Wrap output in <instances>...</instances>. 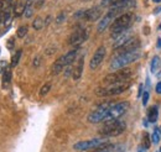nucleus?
I'll use <instances>...</instances> for the list:
<instances>
[{
  "label": "nucleus",
  "instance_id": "473e14b6",
  "mask_svg": "<svg viewBox=\"0 0 161 152\" xmlns=\"http://www.w3.org/2000/svg\"><path fill=\"white\" fill-rule=\"evenodd\" d=\"M142 93H144V92H142V85L140 84V87H139V93H138V96H140Z\"/></svg>",
  "mask_w": 161,
  "mask_h": 152
},
{
  "label": "nucleus",
  "instance_id": "0eeeda50",
  "mask_svg": "<svg viewBox=\"0 0 161 152\" xmlns=\"http://www.w3.org/2000/svg\"><path fill=\"white\" fill-rule=\"evenodd\" d=\"M113 105H114V104H113L112 101H108V103L101 105L97 110L92 111L91 114L88 115V121L92 122V124H97V122H101V121H107L109 109H110Z\"/></svg>",
  "mask_w": 161,
  "mask_h": 152
},
{
  "label": "nucleus",
  "instance_id": "393cba45",
  "mask_svg": "<svg viewBox=\"0 0 161 152\" xmlns=\"http://www.w3.org/2000/svg\"><path fill=\"white\" fill-rule=\"evenodd\" d=\"M160 131H159V129L158 128H155V130H154V133H153V135H151V142H154L155 145L156 144H159L160 142Z\"/></svg>",
  "mask_w": 161,
  "mask_h": 152
},
{
  "label": "nucleus",
  "instance_id": "6e6552de",
  "mask_svg": "<svg viewBox=\"0 0 161 152\" xmlns=\"http://www.w3.org/2000/svg\"><path fill=\"white\" fill-rule=\"evenodd\" d=\"M108 142L107 138L104 137H98V138H92V140H86V141H80L73 145V149L76 151H87V150H96L103 144Z\"/></svg>",
  "mask_w": 161,
  "mask_h": 152
},
{
  "label": "nucleus",
  "instance_id": "423d86ee",
  "mask_svg": "<svg viewBox=\"0 0 161 152\" xmlns=\"http://www.w3.org/2000/svg\"><path fill=\"white\" fill-rule=\"evenodd\" d=\"M131 69L130 68H121L115 71L114 73H110L103 79V83L105 85L109 84H114V83H121V82H126L129 80V78L131 77Z\"/></svg>",
  "mask_w": 161,
  "mask_h": 152
},
{
  "label": "nucleus",
  "instance_id": "c85d7f7f",
  "mask_svg": "<svg viewBox=\"0 0 161 152\" xmlns=\"http://www.w3.org/2000/svg\"><path fill=\"white\" fill-rule=\"evenodd\" d=\"M149 90H145L144 93H142V105L145 106L146 104H147V101H149Z\"/></svg>",
  "mask_w": 161,
  "mask_h": 152
},
{
  "label": "nucleus",
  "instance_id": "7ed1b4c3",
  "mask_svg": "<svg viewBox=\"0 0 161 152\" xmlns=\"http://www.w3.org/2000/svg\"><path fill=\"white\" fill-rule=\"evenodd\" d=\"M131 82L126 80V82H121V83H114V84H109V85H104L99 87L96 89V94L98 96H112V95H118L124 93L128 88H130Z\"/></svg>",
  "mask_w": 161,
  "mask_h": 152
},
{
  "label": "nucleus",
  "instance_id": "20e7f679",
  "mask_svg": "<svg viewBox=\"0 0 161 152\" xmlns=\"http://www.w3.org/2000/svg\"><path fill=\"white\" fill-rule=\"evenodd\" d=\"M126 125L124 121H120L118 119L115 120H108L105 124L99 129V133L105 137H112V136H118L124 133Z\"/></svg>",
  "mask_w": 161,
  "mask_h": 152
},
{
  "label": "nucleus",
  "instance_id": "5701e85b",
  "mask_svg": "<svg viewBox=\"0 0 161 152\" xmlns=\"http://www.w3.org/2000/svg\"><path fill=\"white\" fill-rule=\"evenodd\" d=\"M21 53H22L21 50H18L16 53H14V56L11 58V67H16V66H18V63H19V61H20Z\"/></svg>",
  "mask_w": 161,
  "mask_h": 152
},
{
  "label": "nucleus",
  "instance_id": "c756f323",
  "mask_svg": "<svg viewBox=\"0 0 161 152\" xmlns=\"http://www.w3.org/2000/svg\"><path fill=\"white\" fill-rule=\"evenodd\" d=\"M64 19H66V14H64V13H61L60 15L57 16V19H56V22H57V24H61Z\"/></svg>",
  "mask_w": 161,
  "mask_h": 152
},
{
  "label": "nucleus",
  "instance_id": "f3484780",
  "mask_svg": "<svg viewBox=\"0 0 161 152\" xmlns=\"http://www.w3.org/2000/svg\"><path fill=\"white\" fill-rule=\"evenodd\" d=\"M150 69H151V73H154L156 76H159L161 73V58L159 56H155L151 59Z\"/></svg>",
  "mask_w": 161,
  "mask_h": 152
},
{
  "label": "nucleus",
  "instance_id": "2eb2a0df",
  "mask_svg": "<svg viewBox=\"0 0 161 152\" xmlns=\"http://www.w3.org/2000/svg\"><path fill=\"white\" fill-rule=\"evenodd\" d=\"M115 20V18L113 16V15H110L109 13H107L105 14V16H103V19L99 21V24H98V27H97V31L98 32H103V31H105V29L108 27V26H110L112 25V22Z\"/></svg>",
  "mask_w": 161,
  "mask_h": 152
},
{
  "label": "nucleus",
  "instance_id": "58836bf2",
  "mask_svg": "<svg viewBox=\"0 0 161 152\" xmlns=\"http://www.w3.org/2000/svg\"><path fill=\"white\" fill-rule=\"evenodd\" d=\"M159 131H160V136H161V126L159 128Z\"/></svg>",
  "mask_w": 161,
  "mask_h": 152
},
{
  "label": "nucleus",
  "instance_id": "e433bc0d",
  "mask_svg": "<svg viewBox=\"0 0 161 152\" xmlns=\"http://www.w3.org/2000/svg\"><path fill=\"white\" fill-rule=\"evenodd\" d=\"M144 125L147 126V120H145V119H144Z\"/></svg>",
  "mask_w": 161,
  "mask_h": 152
},
{
  "label": "nucleus",
  "instance_id": "cd10ccee",
  "mask_svg": "<svg viewBox=\"0 0 161 152\" xmlns=\"http://www.w3.org/2000/svg\"><path fill=\"white\" fill-rule=\"evenodd\" d=\"M8 69H9L8 62H5V61H1V62H0V73H5Z\"/></svg>",
  "mask_w": 161,
  "mask_h": 152
},
{
  "label": "nucleus",
  "instance_id": "ea45409f",
  "mask_svg": "<svg viewBox=\"0 0 161 152\" xmlns=\"http://www.w3.org/2000/svg\"><path fill=\"white\" fill-rule=\"evenodd\" d=\"M159 152H161V147H160V150H159Z\"/></svg>",
  "mask_w": 161,
  "mask_h": 152
},
{
  "label": "nucleus",
  "instance_id": "7c9ffc66",
  "mask_svg": "<svg viewBox=\"0 0 161 152\" xmlns=\"http://www.w3.org/2000/svg\"><path fill=\"white\" fill-rule=\"evenodd\" d=\"M40 62H41V57H40V56L35 57V59H34V67H39V66H40Z\"/></svg>",
  "mask_w": 161,
  "mask_h": 152
},
{
  "label": "nucleus",
  "instance_id": "4be33fe9",
  "mask_svg": "<svg viewBox=\"0 0 161 152\" xmlns=\"http://www.w3.org/2000/svg\"><path fill=\"white\" fill-rule=\"evenodd\" d=\"M10 79H11V72H10V68L4 73V76H3V87H8L9 85V83H10Z\"/></svg>",
  "mask_w": 161,
  "mask_h": 152
},
{
  "label": "nucleus",
  "instance_id": "f704fd0d",
  "mask_svg": "<svg viewBox=\"0 0 161 152\" xmlns=\"http://www.w3.org/2000/svg\"><path fill=\"white\" fill-rule=\"evenodd\" d=\"M161 11V6H159V8H156L155 10H154V14H158V13H160Z\"/></svg>",
  "mask_w": 161,
  "mask_h": 152
},
{
  "label": "nucleus",
  "instance_id": "6ab92c4d",
  "mask_svg": "<svg viewBox=\"0 0 161 152\" xmlns=\"http://www.w3.org/2000/svg\"><path fill=\"white\" fill-rule=\"evenodd\" d=\"M34 15V6H32V0H29L26 3V8H25V13H24V16L26 19L31 18Z\"/></svg>",
  "mask_w": 161,
  "mask_h": 152
},
{
  "label": "nucleus",
  "instance_id": "f03ea898",
  "mask_svg": "<svg viewBox=\"0 0 161 152\" xmlns=\"http://www.w3.org/2000/svg\"><path fill=\"white\" fill-rule=\"evenodd\" d=\"M131 20H133V14L131 13H125L120 16H118L110 25L112 37L117 38L124 31H126L129 29V26L131 25Z\"/></svg>",
  "mask_w": 161,
  "mask_h": 152
},
{
  "label": "nucleus",
  "instance_id": "a878e982",
  "mask_svg": "<svg viewBox=\"0 0 161 152\" xmlns=\"http://www.w3.org/2000/svg\"><path fill=\"white\" fill-rule=\"evenodd\" d=\"M50 89H51V83H50V82L45 83V84L41 87L40 95H41V96H45V95H46L47 93H48V92H50Z\"/></svg>",
  "mask_w": 161,
  "mask_h": 152
},
{
  "label": "nucleus",
  "instance_id": "1a4fd4ad",
  "mask_svg": "<svg viewBox=\"0 0 161 152\" xmlns=\"http://www.w3.org/2000/svg\"><path fill=\"white\" fill-rule=\"evenodd\" d=\"M128 109H129V103H128V101H120V103L114 104V105L109 109L107 121H108V120H115V119L120 117L121 115L124 114Z\"/></svg>",
  "mask_w": 161,
  "mask_h": 152
},
{
  "label": "nucleus",
  "instance_id": "dca6fc26",
  "mask_svg": "<svg viewBox=\"0 0 161 152\" xmlns=\"http://www.w3.org/2000/svg\"><path fill=\"white\" fill-rule=\"evenodd\" d=\"M83 64H84V56H80L78 58V61L76 62V67L73 68V73H72V77L73 79H80L82 73H83Z\"/></svg>",
  "mask_w": 161,
  "mask_h": 152
},
{
  "label": "nucleus",
  "instance_id": "9b49d317",
  "mask_svg": "<svg viewBox=\"0 0 161 152\" xmlns=\"http://www.w3.org/2000/svg\"><path fill=\"white\" fill-rule=\"evenodd\" d=\"M105 53H107V50L104 46H101L93 55V57L91 58V62H89V68L91 69H97L101 63L103 62V59L105 57Z\"/></svg>",
  "mask_w": 161,
  "mask_h": 152
},
{
  "label": "nucleus",
  "instance_id": "72a5a7b5",
  "mask_svg": "<svg viewBox=\"0 0 161 152\" xmlns=\"http://www.w3.org/2000/svg\"><path fill=\"white\" fill-rule=\"evenodd\" d=\"M138 152H146V149H144L142 146H140V147L138 149Z\"/></svg>",
  "mask_w": 161,
  "mask_h": 152
},
{
  "label": "nucleus",
  "instance_id": "f8f14e48",
  "mask_svg": "<svg viewBox=\"0 0 161 152\" xmlns=\"http://www.w3.org/2000/svg\"><path fill=\"white\" fill-rule=\"evenodd\" d=\"M140 47V41L138 38L131 37L125 45H123L121 47H119L117 51V55H120V53H126V52H133V51H136L139 50Z\"/></svg>",
  "mask_w": 161,
  "mask_h": 152
},
{
  "label": "nucleus",
  "instance_id": "39448f33",
  "mask_svg": "<svg viewBox=\"0 0 161 152\" xmlns=\"http://www.w3.org/2000/svg\"><path fill=\"white\" fill-rule=\"evenodd\" d=\"M77 58V50H72L69 51L68 53H66L64 56H61L53 64H52V68H51V73L52 74H58L63 71L64 67L67 66H71Z\"/></svg>",
  "mask_w": 161,
  "mask_h": 152
},
{
  "label": "nucleus",
  "instance_id": "b1692460",
  "mask_svg": "<svg viewBox=\"0 0 161 152\" xmlns=\"http://www.w3.org/2000/svg\"><path fill=\"white\" fill-rule=\"evenodd\" d=\"M150 146H151V140H150V136H149V133H144L142 135V147L144 149H150Z\"/></svg>",
  "mask_w": 161,
  "mask_h": 152
},
{
  "label": "nucleus",
  "instance_id": "412c9836",
  "mask_svg": "<svg viewBox=\"0 0 161 152\" xmlns=\"http://www.w3.org/2000/svg\"><path fill=\"white\" fill-rule=\"evenodd\" d=\"M43 25H45V21L40 16H37L36 19L34 20V22H32V27L35 29V30H41L42 27H43Z\"/></svg>",
  "mask_w": 161,
  "mask_h": 152
},
{
  "label": "nucleus",
  "instance_id": "a211bd4d",
  "mask_svg": "<svg viewBox=\"0 0 161 152\" xmlns=\"http://www.w3.org/2000/svg\"><path fill=\"white\" fill-rule=\"evenodd\" d=\"M158 116H159V109H158L156 105H154V106H151V108L149 109V111H147V120H149L150 122H156Z\"/></svg>",
  "mask_w": 161,
  "mask_h": 152
},
{
  "label": "nucleus",
  "instance_id": "f257e3e1",
  "mask_svg": "<svg viewBox=\"0 0 161 152\" xmlns=\"http://www.w3.org/2000/svg\"><path fill=\"white\" fill-rule=\"evenodd\" d=\"M141 56L140 51H133V52H126V53H120V55H115L114 58L110 62V69L112 71H118L121 68H125L128 64L135 62L136 59H139Z\"/></svg>",
  "mask_w": 161,
  "mask_h": 152
},
{
  "label": "nucleus",
  "instance_id": "c9c22d12",
  "mask_svg": "<svg viewBox=\"0 0 161 152\" xmlns=\"http://www.w3.org/2000/svg\"><path fill=\"white\" fill-rule=\"evenodd\" d=\"M158 47L161 48V38H158Z\"/></svg>",
  "mask_w": 161,
  "mask_h": 152
},
{
  "label": "nucleus",
  "instance_id": "4c0bfd02",
  "mask_svg": "<svg viewBox=\"0 0 161 152\" xmlns=\"http://www.w3.org/2000/svg\"><path fill=\"white\" fill-rule=\"evenodd\" d=\"M153 1H154V3H160L161 0H153Z\"/></svg>",
  "mask_w": 161,
  "mask_h": 152
},
{
  "label": "nucleus",
  "instance_id": "bb28decb",
  "mask_svg": "<svg viewBox=\"0 0 161 152\" xmlns=\"http://www.w3.org/2000/svg\"><path fill=\"white\" fill-rule=\"evenodd\" d=\"M27 26H20L19 29H18V31H16V34H18V37H25L26 36V34H27Z\"/></svg>",
  "mask_w": 161,
  "mask_h": 152
},
{
  "label": "nucleus",
  "instance_id": "a19ab883",
  "mask_svg": "<svg viewBox=\"0 0 161 152\" xmlns=\"http://www.w3.org/2000/svg\"><path fill=\"white\" fill-rule=\"evenodd\" d=\"M160 29H161V24H160Z\"/></svg>",
  "mask_w": 161,
  "mask_h": 152
},
{
  "label": "nucleus",
  "instance_id": "aec40b11",
  "mask_svg": "<svg viewBox=\"0 0 161 152\" xmlns=\"http://www.w3.org/2000/svg\"><path fill=\"white\" fill-rule=\"evenodd\" d=\"M25 8H26V4H24V3H18V4H15V6H14V14H15L16 18L22 15V14L25 13Z\"/></svg>",
  "mask_w": 161,
  "mask_h": 152
},
{
  "label": "nucleus",
  "instance_id": "9d476101",
  "mask_svg": "<svg viewBox=\"0 0 161 152\" xmlns=\"http://www.w3.org/2000/svg\"><path fill=\"white\" fill-rule=\"evenodd\" d=\"M87 37H88V30L80 27L71 34V36L68 38V43L72 46H78L80 43H83L87 40Z\"/></svg>",
  "mask_w": 161,
  "mask_h": 152
},
{
  "label": "nucleus",
  "instance_id": "2f4dec72",
  "mask_svg": "<svg viewBox=\"0 0 161 152\" xmlns=\"http://www.w3.org/2000/svg\"><path fill=\"white\" fill-rule=\"evenodd\" d=\"M155 90H156V93H158V94H161V82H159V83L156 84Z\"/></svg>",
  "mask_w": 161,
  "mask_h": 152
},
{
  "label": "nucleus",
  "instance_id": "ddd939ff",
  "mask_svg": "<svg viewBox=\"0 0 161 152\" xmlns=\"http://www.w3.org/2000/svg\"><path fill=\"white\" fill-rule=\"evenodd\" d=\"M102 15V9L101 8H92L88 10H84L82 14V18L86 19L87 21H96L99 19Z\"/></svg>",
  "mask_w": 161,
  "mask_h": 152
},
{
  "label": "nucleus",
  "instance_id": "4468645a",
  "mask_svg": "<svg viewBox=\"0 0 161 152\" xmlns=\"http://www.w3.org/2000/svg\"><path fill=\"white\" fill-rule=\"evenodd\" d=\"M130 38H131V32H130L129 30L124 31L121 35H119L118 37L115 38V41H114V43H113V48H114V50H118L123 45H125Z\"/></svg>",
  "mask_w": 161,
  "mask_h": 152
}]
</instances>
